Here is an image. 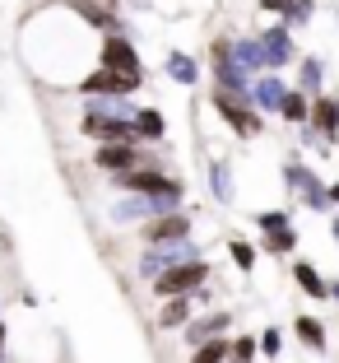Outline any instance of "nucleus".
<instances>
[{"label":"nucleus","mask_w":339,"mask_h":363,"mask_svg":"<svg viewBox=\"0 0 339 363\" xmlns=\"http://www.w3.org/2000/svg\"><path fill=\"white\" fill-rule=\"evenodd\" d=\"M117 182L126 186V191H159V196H168V201L181 196V186L172 177H163V172H135V168H130V172H121Z\"/></svg>","instance_id":"7ed1b4c3"},{"label":"nucleus","mask_w":339,"mask_h":363,"mask_svg":"<svg viewBox=\"0 0 339 363\" xmlns=\"http://www.w3.org/2000/svg\"><path fill=\"white\" fill-rule=\"evenodd\" d=\"M316 126L326 130V135H335V130H339V103L321 98V103H316Z\"/></svg>","instance_id":"9b49d317"},{"label":"nucleus","mask_w":339,"mask_h":363,"mask_svg":"<svg viewBox=\"0 0 339 363\" xmlns=\"http://www.w3.org/2000/svg\"><path fill=\"white\" fill-rule=\"evenodd\" d=\"M223 359H228V340H219V335L200 340V350L191 354V363H223Z\"/></svg>","instance_id":"9d476101"},{"label":"nucleus","mask_w":339,"mask_h":363,"mask_svg":"<svg viewBox=\"0 0 339 363\" xmlns=\"http://www.w3.org/2000/svg\"><path fill=\"white\" fill-rule=\"evenodd\" d=\"M130 89H139V79L112 75V70H98V75L84 79V94H130Z\"/></svg>","instance_id":"423d86ee"},{"label":"nucleus","mask_w":339,"mask_h":363,"mask_svg":"<svg viewBox=\"0 0 339 363\" xmlns=\"http://www.w3.org/2000/svg\"><path fill=\"white\" fill-rule=\"evenodd\" d=\"M219 107H223V117L233 121L242 135H255V117H251V112H242V107H233V103H228V94H219Z\"/></svg>","instance_id":"1a4fd4ad"},{"label":"nucleus","mask_w":339,"mask_h":363,"mask_svg":"<svg viewBox=\"0 0 339 363\" xmlns=\"http://www.w3.org/2000/svg\"><path fill=\"white\" fill-rule=\"evenodd\" d=\"M93 163H98V168H107V172H117V177H121V172H130V168L139 163V154L130 150V145H103Z\"/></svg>","instance_id":"20e7f679"},{"label":"nucleus","mask_w":339,"mask_h":363,"mask_svg":"<svg viewBox=\"0 0 339 363\" xmlns=\"http://www.w3.org/2000/svg\"><path fill=\"white\" fill-rule=\"evenodd\" d=\"M330 196H335V201H339V186H335V191H330Z\"/></svg>","instance_id":"4be33fe9"},{"label":"nucleus","mask_w":339,"mask_h":363,"mask_svg":"<svg viewBox=\"0 0 339 363\" xmlns=\"http://www.w3.org/2000/svg\"><path fill=\"white\" fill-rule=\"evenodd\" d=\"M270 247H275V252H288V247H293V233H275V238H270Z\"/></svg>","instance_id":"6ab92c4d"},{"label":"nucleus","mask_w":339,"mask_h":363,"mask_svg":"<svg viewBox=\"0 0 339 363\" xmlns=\"http://www.w3.org/2000/svg\"><path fill=\"white\" fill-rule=\"evenodd\" d=\"M186 228H191L186 214H168V219H154V224L144 228V238L149 242H172V238H186Z\"/></svg>","instance_id":"0eeeda50"},{"label":"nucleus","mask_w":339,"mask_h":363,"mask_svg":"<svg viewBox=\"0 0 339 363\" xmlns=\"http://www.w3.org/2000/svg\"><path fill=\"white\" fill-rule=\"evenodd\" d=\"M297 340L307 345V350H326V326L316 317H297Z\"/></svg>","instance_id":"6e6552de"},{"label":"nucleus","mask_w":339,"mask_h":363,"mask_svg":"<svg viewBox=\"0 0 339 363\" xmlns=\"http://www.w3.org/2000/svg\"><path fill=\"white\" fill-rule=\"evenodd\" d=\"M191 317V303L186 298H172L168 308H163V317H159V326H181V321Z\"/></svg>","instance_id":"ddd939ff"},{"label":"nucleus","mask_w":339,"mask_h":363,"mask_svg":"<svg viewBox=\"0 0 339 363\" xmlns=\"http://www.w3.org/2000/svg\"><path fill=\"white\" fill-rule=\"evenodd\" d=\"M284 117H288V121H302V117H307V103H302L297 94H288V98H284Z\"/></svg>","instance_id":"f3484780"},{"label":"nucleus","mask_w":339,"mask_h":363,"mask_svg":"<svg viewBox=\"0 0 339 363\" xmlns=\"http://www.w3.org/2000/svg\"><path fill=\"white\" fill-rule=\"evenodd\" d=\"M293 275H297V284L307 289V294H316V298H321V294H326V279H321V275H316V270H311V266H297Z\"/></svg>","instance_id":"4468645a"},{"label":"nucleus","mask_w":339,"mask_h":363,"mask_svg":"<svg viewBox=\"0 0 339 363\" xmlns=\"http://www.w3.org/2000/svg\"><path fill=\"white\" fill-rule=\"evenodd\" d=\"M103 65L112 70V75L139 79V56H135V47H126L121 38H107V43H103Z\"/></svg>","instance_id":"f03ea898"},{"label":"nucleus","mask_w":339,"mask_h":363,"mask_svg":"<svg viewBox=\"0 0 339 363\" xmlns=\"http://www.w3.org/2000/svg\"><path fill=\"white\" fill-rule=\"evenodd\" d=\"M255 345H260V350H265L270 359H275V354H279V331H265V335H260Z\"/></svg>","instance_id":"a211bd4d"},{"label":"nucleus","mask_w":339,"mask_h":363,"mask_svg":"<svg viewBox=\"0 0 339 363\" xmlns=\"http://www.w3.org/2000/svg\"><path fill=\"white\" fill-rule=\"evenodd\" d=\"M200 279H205V266H200V261H186V266H172L168 275H159V279H154V289L168 294V298H181V294L195 289Z\"/></svg>","instance_id":"f257e3e1"},{"label":"nucleus","mask_w":339,"mask_h":363,"mask_svg":"<svg viewBox=\"0 0 339 363\" xmlns=\"http://www.w3.org/2000/svg\"><path fill=\"white\" fill-rule=\"evenodd\" d=\"M130 130H139V135H149V140H159L163 135V112H154V107H149V112H139Z\"/></svg>","instance_id":"f8f14e48"},{"label":"nucleus","mask_w":339,"mask_h":363,"mask_svg":"<svg viewBox=\"0 0 339 363\" xmlns=\"http://www.w3.org/2000/svg\"><path fill=\"white\" fill-rule=\"evenodd\" d=\"M74 10L84 14L88 23H98V28H112V14H103V5H93V0H79V5H74Z\"/></svg>","instance_id":"2eb2a0df"},{"label":"nucleus","mask_w":339,"mask_h":363,"mask_svg":"<svg viewBox=\"0 0 339 363\" xmlns=\"http://www.w3.org/2000/svg\"><path fill=\"white\" fill-rule=\"evenodd\" d=\"M228 354H233V363H251L255 340H228Z\"/></svg>","instance_id":"dca6fc26"},{"label":"nucleus","mask_w":339,"mask_h":363,"mask_svg":"<svg viewBox=\"0 0 339 363\" xmlns=\"http://www.w3.org/2000/svg\"><path fill=\"white\" fill-rule=\"evenodd\" d=\"M0 345H5V326H0Z\"/></svg>","instance_id":"412c9836"},{"label":"nucleus","mask_w":339,"mask_h":363,"mask_svg":"<svg viewBox=\"0 0 339 363\" xmlns=\"http://www.w3.org/2000/svg\"><path fill=\"white\" fill-rule=\"evenodd\" d=\"M84 135H98V140H107V145H126L130 126L126 121H112V117H84Z\"/></svg>","instance_id":"39448f33"},{"label":"nucleus","mask_w":339,"mask_h":363,"mask_svg":"<svg viewBox=\"0 0 339 363\" xmlns=\"http://www.w3.org/2000/svg\"><path fill=\"white\" fill-rule=\"evenodd\" d=\"M233 257L242 261V266H251V247H246V242H233Z\"/></svg>","instance_id":"aec40b11"}]
</instances>
